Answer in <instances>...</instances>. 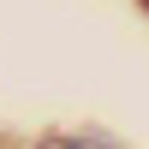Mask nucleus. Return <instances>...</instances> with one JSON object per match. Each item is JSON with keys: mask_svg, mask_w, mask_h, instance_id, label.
<instances>
[{"mask_svg": "<svg viewBox=\"0 0 149 149\" xmlns=\"http://www.w3.org/2000/svg\"><path fill=\"white\" fill-rule=\"evenodd\" d=\"M36 149H113V143H102V137H48Z\"/></svg>", "mask_w": 149, "mask_h": 149, "instance_id": "obj_1", "label": "nucleus"}]
</instances>
